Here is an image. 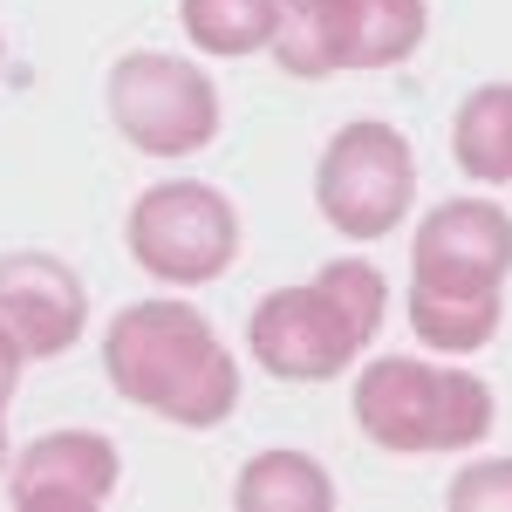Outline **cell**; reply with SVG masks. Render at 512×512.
I'll list each match as a JSON object with an SVG mask.
<instances>
[{"mask_svg": "<svg viewBox=\"0 0 512 512\" xmlns=\"http://www.w3.org/2000/svg\"><path fill=\"white\" fill-rule=\"evenodd\" d=\"M103 376L123 403L151 410L178 431H212L239 410V362L219 342V328L192 301L158 294L130 301L103 328Z\"/></svg>", "mask_w": 512, "mask_h": 512, "instance_id": "6da1fadb", "label": "cell"}, {"mask_svg": "<svg viewBox=\"0 0 512 512\" xmlns=\"http://www.w3.org/2000/svg\"><path fill=\"white\" fill-rule=\"evenodd\" d=\"M383 315H390L383 267L362 253H342L308 287H274L246 321V349L280 383H335L383 335Z\"/></svg>", "mask_w": 512, "mask_h": 512, "instance_id": "7a4b0ae2", "label": "cell"}, {"mask_svg": "<svg viewBox=\"0 0 512 512\" xmlns=\"http://www.w3.org/2000/svg\"><path fill=\"white\" fill-rule=\"evenodd\" d=\"M355 424L390 458H431V451H472L492 437L499 403L492 383L465 362L431 355H376L355 369Z\"/></svg>", "mask_w": 512, "mask_h": 512, "instance_id": "3957f363", "label": "cell"}, {"mask_svg": "<svg viewBox=\"0 0 512 512\" xmlns=\"http://www.w3.org/2000/svg\"><path fill=\"white\" fill-rule=\"evenodd\" d=\"M130 260L164 287H205L239 260V212L219 185H192V178H171V185H144L130 205Z\"/></svg>", "mask_w": 512, "mask_h": 512, "instance_id": "277c9868", "label": "cell"}, {"mask_svg": "<svg viewBox=\"0 0 512 512\" xmlns=\"http://www.w3.org/2000/svg\"><path fill=\"white\" fill-rule=\"evenodd\" d=\"M417 198V151L390 123L362 117L328 137L315 164V205L342 239H390Z\"/></svg>", "mask_w": 512, "mask_h": 512, "instance_id": "5b68a950", "label": "cell"}, {"mask_svg": "<svg viewBox=\"0 0 512 512\" xmlns=\"http://www.w3.org/2000/svg\"><path fill=\"white\" fill-rule=\"evenodd\" d=\"M110 123L144 158H192L219 137V89L185 55L137 48L110 69Z\"/></svg>", "mask_w": 512, "mask_h": 512, "instance_id": "8992f818", "label": "cell"}, {"mask_svg": "<svg viewBox=\"0 0 512 512\" xmlns=\"http://www.w3.org/2000/svg\"><path fill=\"white\" fill-rule=\"evenodd\" d=\"M89 321V287L55 253H0V328L21 342L28 362H55L76 349Z\"/></svg>", "mask_w": 512, "mask_h": 512, "instance_id": "52a82bcc", "label": "cell"}, {"mask_svg": "<svg viewBox=\"0 0 512 512\" xmlns=\"http://www.w3.org/2000/svg\"><path fill=\"white\" fill-rule=\"evenodd\" d=\"M410 274L506 287L512 280V212L492 205V198H444V205H431L417 239H410Z\"/></svg>", "mask_w": 512, "mask_h": 512, "instance_id": "ba28073f", "label": "cell"}, {"mask_svg": "<svg viewBox=\"0 0 512 512\" xmlns=\"http://www.w3.org/2000/svg\"><path fill=\"white\" fill-rule=\"evenodd\" d=\"M123 458L103 431H48L7 465L14 506H110Z\"/></svg>", "mask_w": 512, "mask_h": 512, "instance_id": "9c48e42d", "label": "cell"}, {"mask_svg": "<svg viewBox=\"0 0 512 512\" xmlns=\"http://www.w3.org/2000/svg\"><path fill=\"white\" fill-rule=\"evenodd\" d=\"M403 308H410V328H417V342L437 355H451V362H465L472 349H485L492 335H499V315H506V287H478V280H424L410 274V294H403Z\"/></svg>", "mask_w": 512, "mask_h": 512, "instance_id": "30bf717a", "label": "cell"}, {"mask_svg": "<svg viewBox=\"0 0 512 512\" xmlns=\"http://www.w3.org/2000/svg\"><path fill=\"white\" fill-rule=\"evenodd\" d=\"M362 48V0H280L274 62L294 82H321L355 69Z\"/></svg>", "mask_w": 512, "mask_h": 512, "instance_id": "8fae6325", "label": "cell"}, {"mask_svg": "<svg viewBox=\"0 0 512 512\" xmlns=\"http://www.w3.org/2000/svg\"><path fill=\"white\" fill-rule=\"evenodd\" d=\"M451 158L472 185H512V82H485L458 103Z\"/></svg>", "mask_w": 512, "mask_h": 512, "instance_id": "7c38bea8", "label": "cell"}, {"mask_svg": "<svg viewBox=\"0 0 512 512\" xmlns=\"http://www.w3.org/2000/svg\"><path fill=\"white\" fill-rule=\"evenodd\" d=\"M233 499L246 512H328L335 506V478L321 472L308 451H260L239 472Z\"/></svg>", "mask_w": 512, "mask_h": 512, "instance_id": "4fadbf2b", "label": "cell"}, {"mask_svg": "<svg viewBox=\"0 0 512 512\" xmlns=\"http://www.w3.org/2000/svg\"><path fill=\"white\" fill-rule=\"evenodd\" d=\"M178 21H185L192 48L219 55V62H239V55L274 48L280 0H178Z\"/></svg>", "mask_w": 512, "mask_h": 512, "instance_id": "5bb4252c", "label": "cell"}, {"mask_svg": "<svg viewBox=\"0 0 512 512\" xmlns=\"http://www.w3.org/2000/svg\"><path fill=\"white\" fill-rule=\"evenodd\" d=\"M431 35V7L424 0H362V48L355 69H396L410 62Z\"/></svg>", "mask_w": 512, "mask_h": 512, "instance_id": "9a60e30c", "label": "cell"}, {"mask_svg": "<svg viewBox=\"0 0 512 512\" xmlns=\"http://www.w3.org/2000/svg\"><path fill=\"white\" fill-rule=\"evenodd\" d=\"M451 506L458 512H512V458H478L451 478Z\"/></svg>", "mask_w": 512, "mask_h": 512, "instance_id": "2e32d148", "label": "cell"}, {"mask_svg": "<svg viewBox=\"0 0 512 512\" xmlns=\"http://www.w3.org/2000/svg\"><path fill=\"white\" fill-rule=\"evenodd\" d=\"M21 362H28V355H21V342L0 328V410H7V403H14V390H21Z\"/></svg>", "mask_w": 512, "mask_h": 512, "instance_id": "e0dca14e", "label": "cell"}, {"mask_svg": "<svg viewBox=\"0 0 512 512\" xmlns=\"http://www.w3.org/2000/svg\"><path fill=\"white\" fill-rule=\"evenodd\" d=\"M7 458H14V451H7V424H0V472H7Z\"/></svg>", "mask_w": 512, "mask_h": 512, "instance_id": "ac0fdd59", "label": "cell"}]
</instances>
